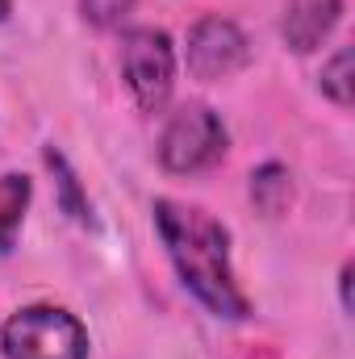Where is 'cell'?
<instances>
[{"label": "cell", "instance_id": "52a82bcc", "mask_svg": "<svg viewBox=\"0 0 355 359\" xmlns=\"http://www.w3.org/2000/svg\"><path fill=\"white\" fill-rule=\"evenodd\" d=\"M29 192H34V188H29L25 176H17V172H4V176H0V255L13 251V243H17V230H21Z\"/></svg>", "mask_w": 355, "mask_h": 359}, {"label": "cell", "instance_id": "3957f363", "mask_svg": "<svg viewBox=\"0 0 355 359\" xmlns=\"http://www.w3.org/2000/svg\"><path fill=\"white\" fill-rule=\"evenodd\" d=\"M226 126L209 104H184L168 117L163 134H159V163L176 176H192L213 168L226 155Z\"/></svg>", "mask_w": 355, "mask_h": 359}, {"label": "cell", "instance_id": "30bf717a", "mask_svg": "<svg viewBox=\"0 0 355 359\" xmlns=\"http://www.w3.org/2000/svg\"><path fill=\"white\" fill-rule=\"evenodd\" d=\"M130 8H134V0H80L84 21L96 29H117L130 17Z\"/></svg>", "mask_w": 355, "mask_h": 359}, {"label": "cell", "instance_id": "8fae6325", "mask_svg": "<svg viewBox=\"0 0 355 359\" xmlns=\"http://www.w3.org/2000/svg\"><path fill=\"white\" fill-rule=\"evenodd\" d=\"M46 163H51V172L59 180V188H63V205L72 209V217L76 222H88V205L80 201V188H76V176H72V168L63 163V155L59 151H46Z\"/></svg>", "mask_w": 355, "mask_h": 359}, {"label": "cell", "instance_id": "7a4b0ae2", "mask_svg": "<svg viewBox=\"0 0 355 359\" xmlns=\"http://www.w3.org/2000/svg\"><path fill=\"white\" fill-rule=\"evenodd\" d=\"M4 359H88V330L59 305L17 309L0 330Z\"/></svg>", "mask_w": 355, "mask_h": 359}, {"label": "cell", "instance_id": "9c48e42d", "mask_svg": "<svg viewBox=\"0 0 355 359\" xmlns=\"http://www.w3.org/2000/svg\"><path fill=\"white\" fill-rule=\"evenodd\" d=\"M322 92H326L339 109L351 104V50H347V46H339V50L330 55V63L322 67Z\"/></svg>", "mask_w": 355, "mask_h": 359}, {"label": "cell", "instance_id": "7c38bea8", "mask_svg": "<svg viewBox=\"0 0 355 359\" xmlns=\"http://www.w3.org/2000/svg\"><path fill=\"white\" fill-rule=\"evenodd\" d=\"M8 8H13V0H0V21L8 17Z\"/></svg>", "mask_w": 355, "mask_h": 359}, {"label": "cell", "instance_id": "8992f818", "mask_svg": "<svg viewBox=\"0 0 355 359\" xmlns=\"http://www.w3.org/2000/svg\"><path fill=\"white\" fill-rule=\"evenodd\" d=\"M339 17H343V0H288L280 17V34L297 55H309L330 38Z\"/></svg>", "mask_w": 355, "mask_h": 359}, {"label": "cell", "instance_id": "6da1fadb", "mask_svg": "<svg viewBox=\"0 0 355 359\" xmlns=\"http://www.w3.org/2000/svg\"><path fill=\"white\" fill-rule=\"evenodd\" d=\"M155 230L168 247V259L184 288L217 318L243 322L251 313L234 268H230V234L217 217L184 201H155Z\"/></svg>", "mask_w": 355, "mask_h": 359}, {"label": "cell", "instance_id": "ba28073f", "mask_svg": "<svg viewBox=\"0 0 355 359\" xmlns=\"http://www.w3.org/2000/svg\"><path fill=\"white\" fill-rule=\"evenodd\" d=\"M288 196H293V176L280 168V163H264L255 176H251V201L264 209L267 217H276V213H284V205H288Z\"/></svg>", "mask_w": 355, "mask_h": 359}, {"label": "cell", "instance_id": "5b68a950", "mask_svg": "<svg viewBox=\"0 0 355 359\" xmlns=\"http://www.w3.org/2000/svg\"><path fill=\"white\" fill-rule=\"evenodd\" d=\"M184 63L196 80H230L251 63V42L230 17H201L188 29Z\"/></svg>", "mask_w": 355, "mask_h": 359}, {"label": "cell", "instance_id": "277c9868", "mask_svg": "<svg viewBox=\"0 0 355 359\" xmlns=\"http://www.w3.org/2000/svg\"><path fill=\"white\" fill-rule=\"evenodd\" d=\"M121 76L142 113H159L176 88V46L163 29H130L121 42Z\"/></svg>", "mask_w": 355, "mask_h": 359}]
</instances>
